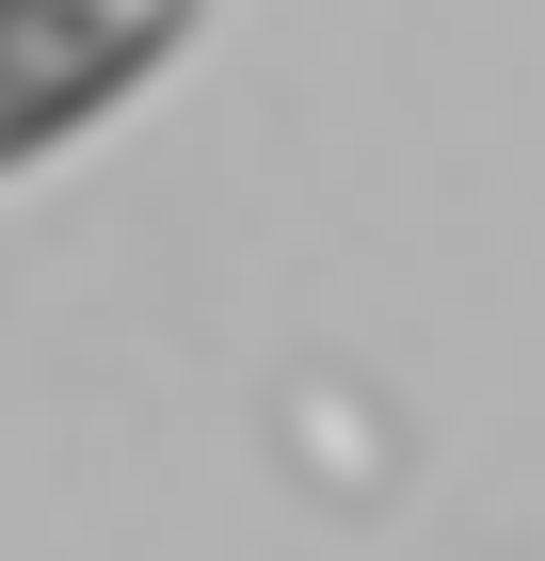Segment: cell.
<instances>
[{
	"label": "cell",
	"mask_w": 545,
	"mask_h": 561,
	"mask_svg": "<svg viewBox=\"0 0 545 561\" xmlns=\"http://www.w3.org/2000/svg\"><path fill=\"white\" fill-rule=\"evenodd\" d=\"M193 48V0H0V176L81 145Z\"/></svg>",
	"instance_id": "cell-1"
}]
</instances>
